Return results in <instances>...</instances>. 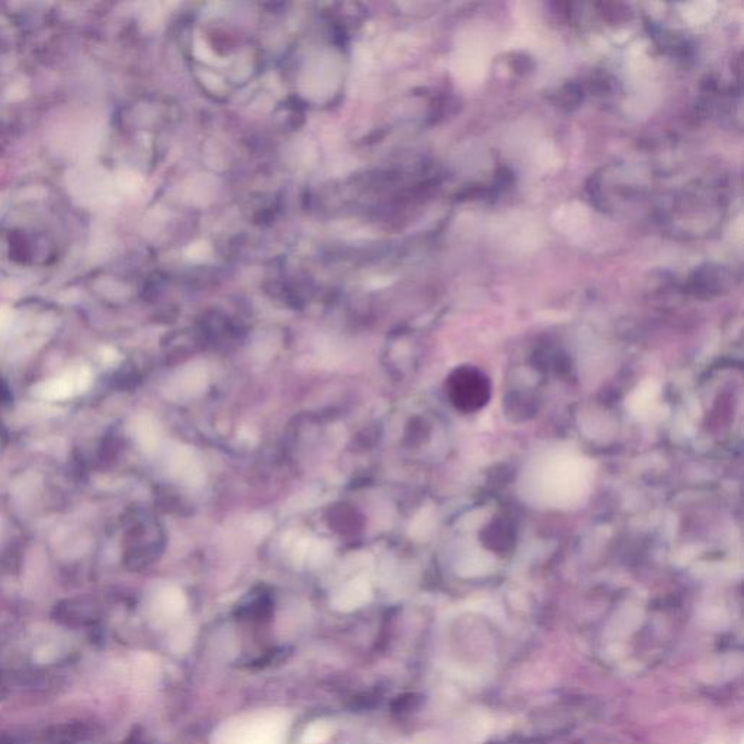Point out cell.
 <instances>
[{
    "label": "cell",
    "mask_w": 744,
    "mask_h": 744,
    "mask_svg": "<svg viewBox=\"0 0 744 744\" xmlns=\"http://www.w3.org/2000/svg\"><path fill=\"white\" fill-rule=\"evenodd\" d=\"M92 372L88 368L66 372L62 377L44 381L34 388V394L43 400H66L82 394L92 386Z\"/></svg>",
    "instance_id": "3957f363"
},
{
    "label": "cell",
    "mask_w": 744,
    "mask_h": 744,
    "mask_svg": "<svg viewBox=\"0 0 744 744\" xmlns=\"http://www.w3.org/2000/svg\"><path fill=\"white\" fill-rule=\"evenodd\" d=\"M370 596V589L365 583H352L345 590H342L341 595L335 599L336 608L341 611H349V609L358 608L367 601Z\"/></svg>",
    "instance_id": "277c9868"
},
{
    "label": "cell",
    "mask_w": 744,
    "mask_h": 744,
    "mask_svg": "<svg viewBox=\"0 0 744 744\" xmlns=\"http://www.w3.org/2000/svg\"><path fill=\"white\" fill-rule=\"evenodd\" d=\"M490 393L492 388L489 378L476 367L457 368L448 380L451 403L463 413L483 409L489 403Z\"/></svg>",
    "instance_id": "6da1fadb"
},
{
    "label": "cell",
    "mask_w": 744,
    "mask_h": 744,
    "mask_svg": "<svg viewBox=\"0 0 744 744\" xmlns=\"http://www.w3.org/2000/svg\"><path fill=\"white\" fill-rule=\"evenodd\" d=\"M332 726L327 721H314L303 733L304 744H323L332 736Z\"/></svg>",
    "instance_id": "5b68a950"
},
{
    "label": "cell",
    "mask_w": 744,
    "mask_h": 744,
    "mask_svg": "<svg viewBox=\"0 0 744 744\" xmlns=\"http://www.w3.org/2000/svg\"><path fill=\"white\" fill-rule=\"evenodd\" d=\"M281 731L278 718H252L230 727L220 744H279Z\"/></svg>",
    "instance_id": "7a4b0ae2"
}]
</instances>
